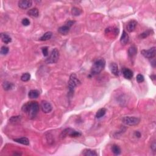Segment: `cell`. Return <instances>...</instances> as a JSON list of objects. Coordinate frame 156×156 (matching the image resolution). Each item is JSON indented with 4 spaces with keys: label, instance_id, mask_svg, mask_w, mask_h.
Instances as JSON below:
<instances>
[{
    "label": "cell",
    "instance_id": "cell-1",
    "mask_svg": "<svg viewBox=\"0 0 156 156\" xmlns=\"http://www.w3.org/2000/svg\"><path fill=\"white\" fill-rule=\"evenodd\" d=\"M22 111L28 115L30 119L35 118L39 110V105L36 101L28 102L23 105Z\"/></svg>",
    "mask_w": 156,
    "mask_h": 156
},
{
    "label": "cell",
    "instance_id": "cell-2",
    "mask_svg": "<svg viewBox=\"0 0 156 156\" xmlns=\"http://www.w3.org/2000/svg\"><path fill=\"white\" fill-rule=\"evenodd\" d=\"M105 66V61L104 59H99L96 61L92 65L91 74L96 75L99 74L104 70Z\"/></svg>",
    "mask_w": 156,
    "mask_h": 156
},
{
    "label": "cell",
    "instance_id": "cell-3",
    "mask_svg": "<svg viewBox=\"0 0 156 156\" xmlns=\"http://www.w3.org/2000/svg\"><path fill=\"white\" fill-rule=\"evenodd\" d=\"M80 81L78 79V78H77L76 75L74 74V73H73V74H71L70 77V79H69L68 81V88H69V91H70V93H72L73 92H74V88L76 87V86H78L79 84H80Z\"/></svg>",
    "mask_w": 156,
    "mask_h": 156
},
{
    "label": "cell",
    "instance_id": "cell-4",
    "mask_svg": "<svg viewBox=\"0 0 156 156\" xmlns=\"http://www.w3.org/2000/svg\"><path fill=\"white\" fill-rule=\"evenodd\" d=\"M80 135H81V134L79 132L76 131L72 128H67L62 132L61 137V138H63L67 136L70 137H78Z\"/></svg>",
    "mask_w": 156,
    "mask_h": 156
},
{
    "label": "cell",
    "instance_id": "cell-5",
    "mask_svg": "<svg viewBox=\"0 0 156 156\" xmlns=\"http://www.w3.org/2000/svg\"><path fill=\"white\" fill-rule=\"evenodd\" d=\"M59 59V52L56 48L52 50L50 56L46 59L45 62L48 64H52L55 63L58 61Z\"/></svg>",
    "mask_w": 156,
    "mask_h": 156
},
{
    "label": "cell",
    "instance_id": "cell-6",
    "mask_svg": "<svg viewBox=\"0 0 156 156\" xmlns=\"http://www.w3.org/2000/svg\"><path fill=\"white\" fill-rule=\"evenodd\" d=\"M123 123L128 126H135L140 123L139 118L135 117H124L122 119Z\"/></svg>",
    "mask_w": 156,
    "mask_h": 156
},
{
    "label": "cell",
    "instance_id": "cell-7",
    "mask_svg": "<svg viewBox=\"0 0 156 156\" xmlns=\"http://www.w3.org/2000/svg\"><path fill=\"white\" fill-rule=\"evenodd\" d=\"M142 54L148 59H153L155 56V47H153L149 49H143L141 51Z\"/></svg>",
    "mask_w": 156,
    "mask_h": 156
},
{
    "label": "cell",
    "instance_id": "cell-8",
    "mask_svg": "<svg viewBox=\"0 0 156 156\" xmlns=\"http://www.w3.org/2000/svg\"><path fill=\"white\" fill-rule=\"evenodd\" d=\"M42 111L45 113H50L53 110V107L49 102L47 101H42L40 104Z\"/></svg>",
    "mask_w": 156,
    "mask_h": 156
},
{
    "label": "cell",
    "instance_id": "cell-9",
    "mask_svg": "<svg viewBox=\"0 0 156 156\" xmlns=\"http://www.w3.org/2000/svg\"><path fill=\"white\" fill-rule=\"evenodd\" d=\"M32 1L31 0H22L18 2V5L20 9H27L31 7Z\"/></svg>",
    "mask_w": 156,
    "mask_h": 156
},
{
    "label": "cell",
    "instance_id": "cell-10",
    "mask_svg": "<svg viewBox=\"0 0 156 156\" xmlns=\"http://www.w3.org/2000/svg\"><path fill=\"white\" fill-rule=\"evenodd\" d=\"M137 24V22L134 20H131L128 23L126 26L127 30L128 32H132L135 30V29L136 28Z\"/></svg>",
    "mask_w": 156,
    "mask_h": 156
},
{
    "label": "cell",
    "instance_id": "cell-11",
    "mask_svg": "<svg viewBox=\"0 0 156 156\" xmlns=\"http://www.w3.org/2000/svg\"><path fill=\"white\" fill-rule=\"evenodd\" d=\"M109 68L110 70V72L115 76H118L119 75V69L118 65L116 63L112 62L109 65Z\"/></svg>",
    "mask_w": 156,
    "mask_h": 156
},
{
    "label": "cell",
    "instance_id": "cell-12",
    "mask_svg": "<svg viewBox=\"0 0 156 156\" xmlns=\"http://www.w3.org/2000/svg\"><path fill=\"white\" fill-rule=\"evenodd\" d=\"M123 74L124 78L127 79H131L133 77V72L129 68H124L123 70Z\"/></svg>",
    "mask_w": 156,
    "mask_h": 156
},
{
    "label": "cell",
    "instance_id": "cell-13",
    "mask_svg": "<svg viewBox=\"0 0 156 156\" xmlns=\"http://www.w3.org/2000/svg\"><path fill=\"white\" fill-rule=\"evenodd\" d=\"M129 40V37L128 34H127V32L124 31H123L122 35H121V38H120V43L122 44L123 45H125L126 44L128 43Z\"/></svg>",
    "mask_w": 156,
    "mask_h": 156
},
{
    "label": "cell",
    "instance_id": "cell-14",
    "mask_svg": "<svg viewBox=\"0 0 156 156\" xmlns=\"http://www.w3.org/2000/svg\"><path fill=\"white\" fill-rule=\"evenodd\" d=\"M70 27L65 24L64 26H61L59 28L58 32L61 34H62V35H67L69 32V31H70Z\"/></svg>",
    "mask_w": 156,
    "mask_h": 156
},
{
    "label": "cell",
    "instance_id": "cell-15",
    "mask_svg": "<svg viewBox=\"0 0 156 156\" xmlns=\"http://www.w3.org/2000/svg\"><path fill=\"white\" fill-rule=\"evenodd\" d=\"M17 143L24 144V145H29V140H28V138L26 137H22V138H15L13 140Z\"/></svg>",
    "mask_w": 156,
    "mask_h": 156
},
{
    "label": "cell",
    "instance_id": "cell-16",
    "mask_svg": "<svg viewBox=\"0 0 156 156\" xmlns=\"http://www.w3.org/2000/svg\"><path fill=\"white\" fill-rule=\"evenodd\" d=\"M40 95V92L37 90H30L29 92L28 93L29 98L31 99H35V98H37L38 96Z\"/></svg>",
    "mask_w": 156,
    "mask_h": 156
},
{
    "label": "cell",
    "instance_id": "cell-17",
    "mask_svg": "<svg viewBox=\"0 0 156 156\" xmlns=\"http://www.w3.org/2000/svg\"><path fill=\"white\" fill-rule=\"evenodd\" d=\"M1 38L3 42L6 43V44H8L9 43H11L12 42V38L9 36L7 35L6 34H4V33H1Z\"/></svg>",
    "mask_w": 156,
    "mask_h": 156
},
{
    "label": "cell",
    "instance_id": "cell-18",
    "mask_svg": "<svg viewBox=\"0 0 156 156\" xmlns=\"http://www.w3.org/2000/svg\"><path fill=\"white\" fill-rule=\"evenodd\" d=\"M82 154L85 156H97L98 154L97 153H96L95 151H93V150L87 149H84L83 151H82Z\"/></svg>",
    "mask_w": 156,
    "mask_h": 156
},
{
    "label": "cell",
    "instance_id": "cell-19",
    "mask_svg": "<svg viewBox=\"0 0 156 156\" xmlns=\"http://www.w3.org/2000/svg\"><path fill=\"white\" fill-rule=\"evenodd\" d=\"M28 15L29 16L32 17H38L39 15V12L37 8H33L32 9H30L29 11H28Z\"/></svg>",
    "mask_w": 156,
    "mask_h": 156
},
{
    "label": "cell",
    "instance_id": "cell-20",
    "mask_svg": "<svg viewBox=\"0 0 156 156\" xmlns=\"http://www.w3.org/2000/svg\"><path fill=\"white\" fill-rule=\"evenodd\" d=\"M106 112H107V110L105 108H102L99 109L96 113V118H102V117L104 116L105 113H106Z\"/></svg>",
    "mask_w": 156,
    "mask_h": 156
},
{
    "label": "cell",
    "instance_id": "cell-21",
    "mask_svg": "<svg viewBox=\"0 0 156 156\" xmlns=\"http://www.w3.org/2000/svg\"><path fill=\"white\" fill-rule=\"evenodd\" d=\"M53 36V33L51 32H46L40 38V40L41 41H47V40H49Z\"/></svg>",
    "mask_w": 156,
    "mask_h": 156
},
{
    "label": "cell",
    "instance_id": "cell-22",
    "mask_svg": "<svg viewBox=\"0 0 156 156\" xmlns=\"http://www.w3.org/2000/svg\"><path fill=\"white\" fill-rule=\"evenodd\" d=\"M137 53V49L136 47H134V46H132V47H130L129 48L128 54L130 57H134V56L136 55Z\"/></svg>",
    "mask_w": 156,
    "mask_h": 156
},
{
    "label": "cell",
    "instance_id": "cell-23",
    "mask_svg": "<svg viewBox=\"0 0 156 156\" xmlns=\"http://www.w3.org/2000/svg\"><path fill=\"white\" fill-rule=\"evenodd\" d=\"M112 151L113 152V153L115 155H119L121 153L120 148L118 145H117V144H113L112 146Z\"/></svg>",
    "mask_w": 156,
    "mask_h": 156
},
{
    "label": "cell",
    "instance_id": "cell-24",
    "mask_svg": "<svg viewBox=\"0 0 156 156\" xmlns=\"http://www.w3.org/2000/svg\"><path fill=\"white\" fill-rule=\"evenodd\" d=\"M3 87L5 90H9L12 89L13 87H14V85L11 83V82L6 81L3 84Z\"/></svg>",
    "mask_w": 156,
    "mask_h": 156
},
{
    "label": "cell",
    "instance_id": "cell-25",
    "mask_svg": "<svg viewBox=\"0 0 156 156\" xmlns=\"http://www.w3.org/2000/svg\"><path fill=\"white\" fill-rule=\"evenodd\" d=\"M31 78V74L28 73H24L22 74V76H21V80L23 82H27L28 80H29Z\"/></svg>",
    "mask_w": 156,
    "mask_h": 156
},
{
    "label": "cell",
    "instance_id": "cell-26",
    "mask_svg": "<svg viewBox=\"0 0 156 156\" xmlns=\"http://www.w3.org/2000/svg\"><path fill=\"white\" fill-rule=\"evenodd\" d=\"M72 13L73 15H74V16H79L82 13V11H80V9L78 8V7H74L72 9Z\"/></svg>",
    "mask_w": 156,
    "mask_h": 156
},
{
    "label": "cell",
    "instance_id": "cell-27",
    "mask_svg": "<svg viewBox=\"0 0 156 156\" xmlns=\"http://www.w3.org/2000/svg\"><path fill=\"white\" fill-rule=\"evenodd\" d=\"M153 32V31L151 30V29L146 31H144V32H143V33H142L141 34H140V37H141L142 38L147 37L149 36L150 35V34H151V32Z\"/></svg>",
    "mask_w": 156,
    "mask_h": 156
},
{
    "label": "cell",
    "instance_id": "cell-28",
    "mask_svg": "<svg viewBox=\"0 0 156 156\" xmlns=\"http://www.w3.org/2000/svg\"><path fill=\"white\" fill-rule=\"evenodd\" d=\"M1 54L3 55H6L9 52V48L6 46H3L1 48Z\"/></svg>",
    "mask_w": 156,
    "mask_h": 156
},
{
    "label": "cell",
    "instance_id": "cell-29",
    "mask_svg": "<svg viewBox=\"0 0 156 156\" xmlns=\"http://www.w3.org/2000/svg\"><path fill=\"white\" fill-rule=\"evenodd\" d=\"M136 80L138 83H142V82H143L144 80V78L142 74H138L137 76Z\"/></svg>",
    "mask_w": 156,
    "mask_h": 156
},
{
    "label": "cell",
    "instance_id": "cell-30",
    "mask_svg": "<svg viewBox=\"0 0 156 156\" xmlns=\"http://www.w3.org/2000/svg\"><path fill=\"white\" fill-rule=\"evenodd\" d=\"M22 24L23 25V26H29V25L30 24V21L29 19L28 18H23L22 21Z\"/></svg>",
    "mask_w": 156,
    "mask_h": 156
},
{
    "label": "cell",
    "instance_id": "cell-31",
    "mask_svg": "<svg viewBox=\"0 0 156 156\" xmlns=\"http://www.w3.org/2000/svg\"><path fill=\"white\" fill-rule=\"evenodd\" d=\"M42 53H43V55L44 56H48V48L45 47H43L42 49Z\"/></svg>",
    "mask_w": 156,
    "mask_h": 156
},
{
    "label": "cell",
    "instance_id": "cell-32",
    "mask_svg": "<svg viewBox=\"0 0 156 156\" xmlns=\"http://www.w3.org/2000/svg\"><path fill=\"white\" fill-rule=\"evenodd\" d=\"M135 135L136 137L140 138V137H141V134H140V132L135 131Z\"/></svg>",
    "mask_w": 156,
    "mask_h": 156
},
{
    "label": "cell",
    "instance_id": "cell-33",
    "mask_svg": "<svg viewBox=\"0 0 156 156\" xmlns=\"http://www.w3.org/2000/svg\"><path fill=\"white\" fill-rule=\"evenodd\" d=\"M73 23H74V22H72V21H68V22H67V23L66 24V25H67V26L70 28V27L73 24Z\"/></svg>",
    "mask_w": 156,
    "mask_h": 156
}]
</instances>
